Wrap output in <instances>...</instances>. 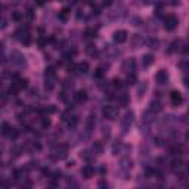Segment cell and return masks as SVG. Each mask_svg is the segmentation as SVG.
Masks as SVG:
<instances>
[{
    "mask_svg": "<svg viewBox=\"0 0 189 189\" xmlns=\"http://www.w3.org/2000/svg\"><path fill=\"white\" fill-rule=\"evenodd\" d=\"M133 120H135V114L132 113V111H127L126 115L123 117V120H121V129H123V133H124V135H126V133L129 132V129L132 127Z\"/></svg>",
    "mask_w": 189,
    "mask_h": 189,
    "instance_id": "1",
    "label": "cell"
},
{
    "mask_svg": "<svg viewBox=\"0 0 189 189\" xmlns=\"http://www.w3.org/2000/svg\"><path fill=\"white\" fill-rule=\"evenodd\" d=\"M10 59H12V62H13L15 65H18L19 68L25 67V64H27L25 56H24L21 52H18V50H13V52L10 53Z\"/></svg>",
    "mask_w": 189,
    "mask_h": 189,
    "instance_id": "2",
    "label": "cell"
},
{
    "mask_svg": "<svg viewBox=\"0 0 189 189\" xmlns=\"http://www.w3.org/2000/svg\"><path fill=\"white\" fill-rule=\"evenodd\" d=\"M177 24H179V19H177L174 15H168V16L164 19V27H165V30H168V31H173V30L177 27Z\"/></svg>",
    "mask_w": 189,
    "mask_h": 189,
    "instance_id": "3",
    "label": "cell"
},
{
    "mask_svg": "<svg viewBox=\"0 0 189 189\" xmlns=\"http://www.w3.org/2000/svg\"><path fill=\"white\" fill-rule=\"evenodd\" d=\"M67 152H68V146L67 145H59L56 149H55V155H53V158L55 160H64L65 157H67Z\"/></svg>",
    "mask_w": 189,
    "mask_h": 189,
    "instance_id": "4",
    "label": "cell"
},
{
    "mask_svg": "<svg viewBox=\"0 0 189 189\" xmlns=\"http://www.w3.org/2000/svg\"><path fill=\"white\" fill-rule=\"evenodd\" d=\"M155 80H157V83L158 84H167L168 83V74H167V71L165 70H160L158 73H157V76H155Z\"/></svg>",
    "mask_w": 189,
    "mask_h": 189,
    "instance_id": "5",
    "label": "cell"
},
{
    "mask_svg": "<svg viewBox=\"0 0 189 189\" xmlns=\"http://www.w3.org/2000/svg\"><path fill=\"white\" fill-rule=\"evenodd\" d=\"M127 40V31L126 30H118L114 33V41L115 43H124Z\"/></svg>",
    "mask_w": 189,
    "mask_h": 189,
    "instance_id": "6",
    "label": "cell"
},
{
    "mask_svg": "<svg viewBox=\"0 0 189 189\" xmlns=\"http://www.w3.org/2000/svg\"><path fill=\"white\" fill-rule=\"evenodd\" d=\"M117 114H118V110L114 108V107H105L104 108V115L110 120H115L117 118Z\"/></svg>",
    "mask_w": 189,
    "mask_h": 189,
    "instance_id": "7",
    "label": "cell"
},
{
    "mask_svg": "<svg viewBox=\"0 0 189 189\" xmlns=\"http://www.w3.org/2000/svg\"><path fill=\"white\" fill-rule=\"evenodd\" d=\"M170 98H171V104L174 105V107H177V105H180L182 104V95L179 93V92H171V95H170Z\"/></svg>",
    "mask_w": 189,
    "mask_h": 189,
    "instance_id": "8",
    "label": "cell"
},
{
    "mask_svg": "<svg viewBox=\"0 0 189 189\" xmlns=\"http://www.w3.org/2000/svg\"><path fill=\"white\" fill-rule=\"evenodd\" d=\"M93 173H95V170H93L92 165H84V167L81 168V174H83L84 179H90V177L93 176Z\"/></svg>",
    "mask_w": 189,
    "mask_h": 189,
    "instance_id": "9",
    "label": "cell"
},
{
    "mask_svg": "<svg viewBox=\"0 0 189 189\" xmlns=\"http://www.w3.org/2000/svg\"><path fill=\"white\" fill-rule=\"evenodd\" d=\"M154 64V56H152L151 53H146V55H143V58H142V67H145V68H148L149 65Z\"/></svg>",
    "mask_w": 189,
    "mask_h": 189,
    "instance_id": "10",
    "label": "cell"
},
{
    "mask_svg": "<svg viewBox=\"0 0 189 189\" xmlns=\"http://www.w3.org/2000/svg\"><path fill=\"white\" fill-rule=\"evenodd\" d=\"M92 152H93V155L96 157V155H101L102 152H104V146H102V143L101 142H95L93 145H92Z\"/></svg>",
    "mask_w": 189,
    "mask_h": 189,
    "instance_id": "11",
    "label": "cell"
},
{
    "mask_svg": "<svg viewBox=\"0 0 189 189\" xmlns=\"http://www.w3.org/2000/svg\"><path fill=\"white\" fill-rule=\"evenodd\" d=\"M74 99H76V102L81 104V102H84V101L87 99V93H86L84 90H78L76 95H74Z\"/></svg>",
    "mask_w": 189,
    "mask_h": 189,
    "instance_id": "12",
    "label": "cell"
},
{
    "mask_svg": "<svg viewBox=\"0 0 189 189\" xmlns=\"http://www.w3.org/2000/svg\"><path fill=\"white\" fill-rule=\"evenodd\" d=\"M132 160L130 158H123L121 160V163H120V165H121V170H130L132 168Z\"/></svg>",
    "mask_w": 189,
    "mask_h": 189,
    "instance_id": "13",
    "label": "cell"
},
{
    "mask_svg": "<svg viewBox=\"0 0 189 189\" xmlns=\"http://www.w3.org/2000/svg\"><path fill=\"white\" fill-rule=\"evenodd\" d=\"M93 127H95V117L90 115V117L87 118V124H86V130H87V133H90V132L93 130Z\"/></svg>",
    "mask_w": 189,
    "mask_h": 189,
    "instance_id": "14",
    "label": "cell"
},
{
    "mask_svg": "<svg viewBox=\"0 0 189 189\" xmlns=\"http://www.w3.org/2000/svg\"><path fill=\"white\" fill-rule=\"evenodd\" d=\"M149 110H151L154 114L161 111V104H160V101H152L151 105H149Z\"/></svg>",
    "mask_w": 189,
    "mask_h": 189,
    "instance_id": "15",
    "label": "cell"
},
{
    "mask_svg": "<svg viewBox=\"0 0 189 189\" xmlns=\"http://www.w3.org/2000/svg\"><path fill=\"white\" fill-rule=\"evenodd\" d=\"M179 44H180V41L179 40H173L171 43H170V46H168V53H173V52H176L177 50V47H179Z\"/></svg>",
    "mask_w": 189,
    "mask_h": 189,
    "instance_id": "16",
    "label": "cell"
},
{
    "mask_svg": "<svg viewBox=\"0 0 189 189\" xmlns=\"http://www.w3.org/2000/svg\"><path fill=\"white\" fill-rule=\"evenodd\" d=\"M77 70H78V73H87L89 71V64L87 62H80L78 65H77Z\"/></svg>",
    "mask_w": 189,
    "mask_h": 189,
    "instance_id": "17",
    "label": "cell"
},
{
    "mask_svg": "<svg viewBox=\"0 0 189 189\" xmlns=\"http://www.w3.org/2000/svg\"><path fill=\"white\" fill-rule=\"evenodd\" d=\"M120 104H121L123 107H126V105L129 104V96H127V93H121V95H120Z\"/></svg>",
    "mask_w": 189,
    "mask_h": 189,
    "instance_id": "18",
    "label": "cell"
},
{
    "mask_svg": "<svg viewBox=\"0 0 189 189\" xmlns=\"http://www.w3.org/2000/svg\"><path fill=\"white\" fill-rule=\"evenodd\" d=\"M146 43H148V46H149L151 49H157V47H158V40H157V38H148Z\"/></svg>",
    "mask_w": 189,
    "mask_h": 189,
    "instance_id": "19",
    "label": "cell"
},
{
    "mask_svg": "<svg viewBox=\"0 0 189 189\" xmlns=\"http://www.w3.org/2000/svg\"><path fill=\"white\" fill-rule=\"evenodd\" d=\"M132 24H133L135 27H142V25H143V21H142L140 18H136V16H135V18H132Z\"/></svg>",
    "mask_w": 189,
    "mask_h": 189,
    "instance_id": "20",
    "label": "cell"
},
{
    "mask_svg": "<svg viewBox=\"0 0 189 189\" xmlns=\"http://www.w3.org/2000/svg\"><path fill=\"white\" fill-rule=\"evenodd\" d=\"M1 129H3V130H1V133H3V135H7V133H10V130H12V129L9 127V124H7V123H3V124H1Z\"/></svg>",
    "mask_w": 189,
    "mask_h": 189,
    "instance_id": "21",
    "label": "cell"
},
{
    "mask_svg": "<svg viewBox=\"0 0 189 189\" xmlns=\"http://www.w3.org/2000/svg\"><path fill=\"white\" fill-rule=\"evenodd\" d=\"M86 52H87L89 55H92V56H95V55H96V49H95V47H93L92 44H89V46H87Z\"/></svg>",
    "mask_w": 189,
    "mask_h": 189,
    "instance_id": "22",
    "label": "cell"
},
{
    "mask_svg": "<svg viewBox=\"0 0 189 189\" xmlns=\"http://www.w3.org/2000/svg\"><path fill=\"white\" fill-rule=\"evenodd\" d=\"M136 81V76H135V73H132V74H129L127 76V84H133Z\"/></svg>",
    "mask_w": 189,
    "mask_h": 189,
    "instance_id": "23",
    "label": "cell"
},
{
    "mask_svg": "<svg viewBox=\"0 0 189 189\" xmlns=\"http://www.w3.org/2000/svg\"><path fill=\"white\" fill-rule=\"evenodd\" d=\"M145 90H146V84H145V83H143V84H142V86H140V87H139V89H138V95H139V96H142V95H143V92H145Z\"/></svg>",
    "mask_w": 189,
    "mask_h": 189,
    "instance_id": "24",
    "label": "cell"
},
{
    "mask_svg": "<svg viewBox=\"0 0 189 189\" xmlns=\"http://www.w3.org/2000/svg\"><path fill=\"white\" fill-rule=\"evenodd\" d=\"M102 76H104V71H102V68H98V70H96V73H95V78H101Z\"/></svg>",
    "mask_w": 189,
    "mask_h": 189,
    "instance_id": "25",
    "label": "cell"
},
{
    "mask_svg": "<svg viewBox=\"0 0 189 189\" xmlns=\"http://www.w3.org/2000/svg\"><path fill=\"white\" fill-rule=\"evenodd\" d=\"M183 83H185L186 87H189V73H186V74L183 76Z\"/></svg>",
    "mask_w": 189,
    "mask_h": 189,
    "instance_id": "26",
    "label": "cell"
},
{
    "mask_svg": "<svg viewBox=\"0 0 189 189\" xmlns=\"http://www.w3.org/2000/svg\"><path fill=\"white\" fill-rule=\"evenodd\" d=\"M50 126V121L49 120H43V127H49Z\"/></svg>",
    "mask_w": 189,
    "mask_h": 189,
    "instance_id": "27",
    "label": "cell"
},
{
    "mask_svg": "<svg viewBox=\"0 0 189 189\" xmlns=\"http://www.w3.org/2000/svg\"><path fill=\"white\" fill-rule=\"evenodd\" d=\"M99 186H101V188H108V183H105V182H101V183H99Z\"/></svg>",
    "mask_w": 189,
    "mask_h": 189,
    "instance_id": "28",
    "label": "cell"
},
{
    "mask_svg": "<svg viewBox=\"0 0 189 189\" xmlns=\"http://www.w3.org/2000/svg\"><path fill=\"white\" fill-rule=\"evenodd\" d=\"M13 18H15V19H21V15H19V13H15Z\"/></svg>",
    "mask_w": 189,
    "mask_h": 189,
    "instance_id": "29",
    "label": "cell"
},
{
    "mask_svg": "<svg viewBox=\"0 0 189 189\" xmlns=\"http://www.w3.org/2000/svg\"><path fill=\"white\" fill-rule=\"evenodd\" d=\"M186 139H188V140H189V132H188V133H186Z\"/></svg>",
    "mask_w": 189,
    "mask_h": 189,
    "instance_id": "30",
    "label": "cell"
},
{
    "mask_svg": "<svg viewBox=\"0 0 189 189\" xmlns=\"http://www.w3.org/2000/svg\"><path fill=\"white\" fill-rule=\"evenodd\" d=\"M188 67H189V62H188Z\"/></svg>",
    "mask_w": 189,
    "mask_h": 189,
    "instance_id": "31",
    "label": "cell"
}]
</instances>
